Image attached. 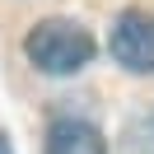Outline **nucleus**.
Instances as JSON below:
<instances>
[{"label":"nucleus","instance_id":"f257e3e1","mask_svg":"<svg viewBox=\"0 0 154 154\" xmlns=\"http://www.w3.org/2000/svg\"><path fill=\"white\" fill-rule=\"evenodd\" d=\"M23 56L42 70V75H75L94 56V38L79 28L75 19H42L23 38Z\"/></svg>","mask_w":154,"mask_h":154},{"label":"nucleus","instance_id":"7ed1b4c3","mask_svg":"<svg viewBox=\"0 0 154 154\" xmlns=\"http://www.w3.org/2000/svg\"><path fill=\"white\" fill-rule=\"evenodd\" d=\"M47 154H107V140L79 117H56L47 126Z\"/></svg>","mask_w":154,"mask_h":154},{"label":"nucleus","instance_id":"20e7f679","mask_svg":"<svg viewBox=\"0 0 154 154\" xmlns=\"http://www.w3.org/2000/svg\"><path fill=\"white\" fill-rule=\"evenodd\" d=\"M0 154H14V149H10V140H5V135H0Z\"/></svg>","mask_w":154,"mask_h":154},{"label":"nucleus","instance_id":"f03ea898","mask_svg":"<svg viewBox=\"0 0 154 154\" xmlns=\"http://www.w3.org/2000/svg\"><path fill=\"white\" fill-rule=\"evenodd\" d=\"M112 61L131 75H154V14L145 10H122L112 23Z\"/></svg>","mask_w":154,"mask_h":154}]
</instances>
